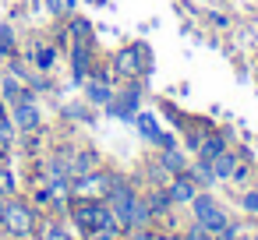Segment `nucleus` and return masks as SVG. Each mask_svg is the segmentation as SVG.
I'll return each instance as SVG.
<instances>
[{
    "label": "nucleus",
    "instance_id": "1",
    "mask_svg": "<svg viewBox=\"0 0 258 240\" xmlns=\"http://www.w3.org/2000/svg\"><path fill=\"white\" fill-rule=\"evenodd\" d=\"M75 226L89 236V233H96V229H113V233H120V226H117V219H113V212H110V205L106 201H92V198H85V201H78L75 205Z\"/></svg>",
    "mask_w": 258,
    "mask_h": 240
},
{
    "label": "nucleus",
    "instance_id": "2",
    "mask_svg": "<svg viewBox=\"0 0 258 240\" xmlns=\"http://www.w3.org/2000/svg\"><path fill=\"white\" fill-rule=\"evenodd\" d=\"M106 205H110V212H113V219H117L120 229H131V226H135L138 194H135L131 184H124V180L113 177V184H110V191H106Z\"/></svg>",
    "mask_w": 258,
    "mask_h": 240
},
{
    "label": "nucleus",
    "instance_id": "3",
    "mask_svg": "<svg viewBox=\"0 0 258 240\" xmlns=\"http://www.w3.org/2000/svg\"><path fill=\"white\" fill-rule=\"evenodd\" d=\"M0 226H4L11 236H32L36 233V212L32 205L18 201V198H4V212H0Z\"/></svg>",
    "mask_w": 258,
    "mask_h": 240
},
{
    "label": "nucleus",
    "instance_id": "4",
    "mask_svg": "<svg viewBox=\"0 0 258 240\" xmlns=\"http://www.w3.org/2000/svg\"><path fill=\"white\" fill-rule=\"evenodd\" d=\"M191 201H195V219H198L205 229H212V233L226 229V215L216 208V201H212V198H205V194H195Z\"/></svg>",
    "mask_w": 258,
    "mask_h": 240
},
{
    "label": "nucleus",
    "instance_id": "5",
    "mask_svg": "<svg viewBox=\"0 0 258 240\" xmlns=\"http://www.w3.org/2000/svg\"><path fill=\"white\" fill-rule=\"evenodd\" d=\"M110 184H113V177H106V173H82V177L71 184V191L82 194V198H99V194L106 198Z\"/></svg>",
    "mask_w": 258,
    "mask_h": 240
},
{
    "label": "nucleus",
    "instance_id": "6",
    "mask_svg": "<svg viewBox=\"0 0 258 240\" xmlns=\"http://www.w3.org/2000/svg\"><path fill=\"white\" fill-rule=\"evenodd\" d=\"M11 124L18 127V131H36L39 127V106L32 103V99H18L15 103V110H11Z\"/></svg>",
    "mask_w": 258,
    "mask_h": 240
},
{
    "label": "nucleus",
    "instance_id": "7",
    "mask_svg": "<svg viewBox=\"0 0 258 240\" xmlns=\"http://www.w3.org/2000/svg\"><path fill=\"white\" fill-rule=\"evenodd\" d=\"M145 46H127L124 53H117V71L120 74H142V71H149L145 67Z\"/></svg>",
    "mask_w": 258,
    "mask_h": 240
},
{
    "label": "nucleus",
    "instance_id": "8",
    "mask_svg": "<svg viewBox=\"0 0 258 240\" xmlns=\"http://www.w3.org/2000/svg\"><path fill=\"white\" fill-rule=\"evenodd\" d=\"M135 120H138L142 138H149V141H156V145H163V148H173V141L159 131V124H156V117H152V113H135Z\"/></svg>",
    "mask_w": 258,
    "mask_h": 240
},
{
    "label": "nucleus",
    "instance_id": "9",
    "mask_svg": "<svg viewBox=\"0 0 258 240\" xmlns=\"http://www.w3.org/2000/svg\"><path fill=\"white\" fill-rule=\"evenodd\" d=\"M195 198V180L187 173H177L170 184V201H191Z\"/></svg>",
    "mask_w": 258,
    "mask_h": 240
},
{
    "label": "nucleus",
    "instance_id": "10",
    "mask_svg": "<svg viewBox=\"0 0 258 240\" xmlns=\"http://www.w3.org/2000/svg\"><path fill=\"white\" fill-rule=\"evenodd\" d=\"M110 110H113L117 117L131 120V117H135V110H138V92H135V89H131V92H124V99H120V103H110Z\"/></svg>",
    "mask_w": 258,
    "mask_h": 240
},
{
    "label": "nucleus",
    "instance_id": "11",
    "mask_svg": "<svg viewBox=\"0 0 258 240\" xmlns=\"http://www.w3.org/2000/svg\"><path fill=\"white\" fill-rule=\"evenodd\" d=\"M219 152H226V145H223V138H219V134H209V138H202V145H198V155H202L205 163H212Z\"/></svg>",
    "mask_w": 258,
    "mask_h": 240
},
{
    "label": "nucleus",
    "instance_id": "12",
    "mask_svg": "<svg viewBox=\"0 0 258 240\" xmlns=\"http://www.w3.org/2000/svg\"><path fill=\"white\" fill-rule=\"evenodd\" d=\"M85 92H89V103H96V106H110V103H113V92H110L103 82H89Z\"/></svg>",
    "mask_w": 258,
    "mask_h": 240
},
{
    "label": "nucleus",
    "instance_id": "13",
    "mask_svg": "<svg viewBox=\"0 0 258 240\" xmlns=\"http://www.w3.org/2000/svg\"><path fill=\"white\" fill-rule=\"evenodd\" d=\"M233 166H237V159H233L230 152H219V155L212 159V173H216V180H230Z\"/></svg>",
    "mask_w": 258,
    "mask_h": 240
},
{
    "label": "nucleus",
    "instance_id": "14",
    "mask_svg": "<svg viewBox=\"0 0 258 240\" xmlns=\"http://www.w3.org/2000/svg\"><path fill=\"white\" fill-rule=\"evenodd\" d=\"M15 194H18V180H15V173L0 166V198H15Z\"/></svg>",
    "mask_w": 258,
    "mask_h": 240
},
{
    "label": "nucleus",
    "instance_id": "15",
    "mask_svg": "<svg viewBox=\"0 0 258 240\" xmlns=\"http://www.w3.org/2000/svg\"><path fill=\"white\" fill-rule=\"evenodd\" d=\"M187 177H191L195 184H212V180H216V173H212V163H205V159H202V163H195V170H191Z\"/></svg>",
    "mask_w": 258,
    "mask_h": 240
},
{
    "label": "nucleus",
    "instance_id": "16",
    "mask_svg": "<svg viewBox=\"0 0 258 240\" xmlns=\"http://www.w3.org/2000/svg\"><path fill=\"white\" fill-rule=\"evenodd\" d=\"M89 74V46H75V78L82 82Z\"/></svg>",
    "mask_w": 258,
    "mask_h": 240
},
{
    "label": "nucleus",
    "instance_id": "17",
    "mask_svg": "<svg viewBox=\"0 0 258 240\" xmlns=\"http://www.w3.org/2000/svg\"><path fill=\"white\" fill-rule=\"evenodd\" d=\"M163 166H166L170 173H184L187 163H184V155H180L177 148H166V152H163Z\"/></svg>",
    "mask_w": 258,
    "mask_h": 240
},
{
    "label": "nucleus",
    "instance_id": "18",
    "mask_svg": "<svg viewBox=\"0 0 258 240\" xmlns=\"http://www.w3.org/2000/svg\"><path fill=\"white\" fill-rule=\"evenodd\" d=\"M53 60H57V50H53V46L36 50V67H39V71H50V67H53Z\"/></svg>",
    "mask_w": 258,
    "mask_h": 240
},
{
    "label": "nucleus",
    "instance_id": "19",
    "mask_svg": "<svg viewBox=\"0 0 258 240\" xmlns=\"http://www.w3.org/2000/svg\"><path fill=\"white\" fill-rule=\"evenodd\" d=\"M11 53H15V32L0 25V57H11Z\"/></svg>",
    "mask_w": 258,
    "mask_h": 240
},
{
    "label": "nucleus",
    "instance_id": "20",
    "mask_svg": "<svg viewBox=\"0 0 258 240\" xmlns=\"http://www.w3.org/2000/svg\"><path fill=\"white\" fill-rule=\"evenodd\" d=\"M92 166H96V155H92V152H78L75 163H71V173H85V170H92Z\"/></svg>",
    "mask_w": 258,
    "mask_h": 240
},
{
    "label": "nucleus",
    "instance_id": "21",
    "mask_svg": "<svg viewBox=\"0 0 258 240\" xmlns=\"http://www.w3.org/2000/svg\"><path fill=\"white\" fill-rule=\"evenodd\" d=\"M149 208L152 212H166L170 208V191H152L149 194Z\"/></svg>",
    "mask_w": 258,
    "mask_h": 240
},
{
    "label": "nucleus",
    "instance_id": "22",
    "mask_svg": "<svg viewBox=\"0 0 258 240\" xmlns=\"http://www.w3.org/2000/svg\"><path fill=\"white\" fill-rule=\"evenodd\" d=\"M46 8H50L53 15H71V11H75V0H46Z\"/></svg>",
    "mask_w": 258,
    "mask_h": 240
},
{
    "label": "nucleus",
    "instance_id": "23",
    "mask_svg": "<svg viewBox=\"0 0 258 240\" xmlns=\"http://www.w3.org/2000/svg\"><path fill=\"white\" fill-rule=\"evenodd\" d=\"M43 240H71V236H68V229H64L60 222H50L46 233H43Z\"/></svg>",
    "mask_w": 258,
    "mask_h": 240
},
{
    "label": "nucleus",
    "instance_id": "24",
    "mask_svg": "<svg viewBox=\"0 0 258 240\" xmlns=\"http://www.w3.org/2000/svg\"><path fill=\"white\" fill-rule=\"evenodd\" d=\"M11 127H15V124H0V152H8V148H11V138H15Z\"/></svg>",
    "mask_w": 258,
    "mask_h": 240
},
{
    "label": "nucleus",
    "instance_id": "25",
    "mask_svg": "<svg viewBox=\"0 0 258 240\" xmlns=\"http://www.w3.org/2000/svg\"><path fill=\"white\" fill-rule=\"evenodd\" d=\"M184 240H212V229H205V226L198 222V226H195V229H191V233H187Z\"/></svg>",
    "mask_w": 258,
    "mask_h": 240
},
{
    "label": "nucleus",
    "instance_id": "26",
    "mask_svg": "<svg viewBox=\"0 0 258 240\" xmlns=\"http://www.w3.org/2000/svg\"><path fill=\"white\" fill-rule=\"evenodd\" d=\"M244 208H247V212H258V191L244 194Z\"/></svg>",
    "mask_w": 258,
    "mask_h": 240
},
{
    "label": "nucleus",
    "instance_id": "27",
    "mask_svg": "<svg viewBox=\"0 0 258 240\" xmlns=\"http://www.w3.org/2000/svg\"><path fill=\"white\" fill-rule=\"evenodd\" d=\"M127 240H152V233L145 226H135V233H127Z\"/></svg>",
    "mask_w": 258,
    "mask_h": 240
},
{
    "label": "nucleus",
    "instance_id": "28",
    "mask_svg": "<svg viewBox=\"0 0 258 240\" xmlns=\"http://www.w3.org/2000/svg\"><path fill=\"white\" fill-rule=\"evenodd\" d=\"M89 240H117V233L113 229H96V233H89Z\"/></svg>",
    "mask_w": 258,
    "mask_h": 240
},
{
    "label": "nucleus",
    "instance_id": "29",
    "mask_svg": "<svg viewBox=\"0 0 258 240\" xmlns=\"http://www.w3.org/2000/svg\"><path fill=\"white\" fill-rule=\"evenodd\" d=\"M219 240H244V233H237V229H219Z\"/></svg>",
    "mask_w": 258,
    "mask_h": 240
},
{
    "label": "nucleus",
    "instance_id": "30",
    "mask_svg": "<svg viewBox=\"0 0 258 240\" xmlns=\"http://www.w3.org/2000/svg\"><path fill=\"white\" fill-rule=\"evenodd\" d=\"M0 124H11V113H8V103L0 99Z\"/></svg>",
    "mask_w": 258,
    "mask_h": 240
},
{
    "label": "nucleus",
    "instance_id": "31",
    "mask_svg": "<svg viewBox=\"0 0 258 240\" xmlns=\"http://www.w3.org/2000/svg\"><path fill=\"white\" fill-rule=\"evenodd\" d=\"M156 240H184V236H177V233H163V236H156Z\"/></svg>",
    "mask_w": 258,
    "mask_h": 240
},
{
    "label": "nucleus",
    "instance_id": "32",
    "mask_svg": "<svg viewBox=\"0 0 258 240\" xmlns=\"http://www.w3.org/2000/svg\"><path fill=\"white\" fill-rule=\"evenodd\" d=\"M254 191H258V180H254Z\"/></svg>",
    "mask_w": 258,
    "mask_h": 240
},
{
    "label": "nucleus",
    "instance_id": "33",
    "mask_svg": "<svg viewBox=\"0 0 258 240\" xmlns=\"http://www.w3.org/2000/svg\"><path fill=\"white\" fill-rule=\"evenodd\" d=\"M0 159H4V152H0Z\"/></svg>",
    "mask_w": 258,
    "mask_h": 240
},
{
    "label": "nucleus",
    "instance_id": "34",
    "mask_svg": "<svg viewBox=\"0 0 258 240\" xmlns=\"http://www.w3.org/2000/svg\"><path fill=\"white\" fill-rule=\"evenodd\" d=\"M254 240H258V236H254Z\"/></svg>",
    "mask_w": 258,
    "mask_h": 240
}]
</instances>
